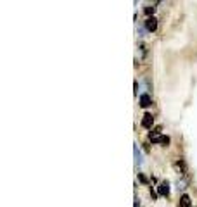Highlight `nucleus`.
<instances>
[{
    "label": "nucleus",
    "mask_w": 197,
    "mask_h": 207,
    "mask_svg": "<svg viewBox=\"0 0 197 207\" xmlns=\"http://www.w3.org/2000/svg\"><path fill=\"white\" fill-rule=\"evenodd\" d=\"M138 104H140V107H149L150 104H152V99H150V95L149 93H142L140 95V99H138Z\"/></svg>",
    "instance_id": "nucleus-3"
},
{
    "label": "nucleus",
    "mask_w": 197,
    "mask_h": 207,
    "mask_svg": "<svg viewBox=\"0 0 197 207\" xmlns=\"http://www.w3.org/2000/svg\"><path fill=\"white\" fill-rule=\"evenodd\" d=\"M159 2H161V0H159Z\"/></svg>",
    "instance_id": "nucleus-13"
},
{
    "label": "nucleus",
    "mask_w": 197,
    "mask_h": 207,
    "mask_svg": "<svg viewBox=\"0 0 197 207\" xmlns=\"http://www.w3.org/2000/svg\"><path fill=\"white\" fill-rule=\"evenodd\" d=\"M158 193L163 195V197H168V195H169V183H168V181H161V183H159Z\"/></svg>",
    "instance_id": "nucleus-4"
},
{
    "label": "nucleus",
    "mask_w": 197,
    "mask_h": 207,
    "mask_svg": "<svg viewBox=\"0 0 197 207\" xmlns=\"http://www.w3.org/2000/svg\"><path fill=\"white\" fill-rule=\"evenodd\" d=\"M178 168L185 173V162H183V161H178Z\"/></svg>",
    "instance_id": "nucleus-9"
},
{
    "label": "nucleus",
    "mask_w": 197,
    "mask_h": 207,
    "mask_svg": "<svg viewBox=\"0 0 197 207\" xmlns=\"http://www.w3.org/2000/svg\"><path fill=\"white\" fill-rule=\"evenodd\" d=\"M144 12H145V14H147L149 17H150V16H152V14L156 12V7H154V5H152V7H150V5H147V7L144 9Z\"/></svg>",
    "instance_id": "nucleus-8"
},
{
    "label": "nucleus",
    "mask_w": 197,
    "mask_h": 207,
    "mask_svg": "<svg viewBox=\"0 0 197 207\" xmlns=\"http://www.w3.org/2000/svg\"><path fill=\"white\" fill-rule=\"evenodd\" d=\"M135 2H137V0H135Z\"/></svg>",
    "instance_id": "nucleus-12"
},
{
    "label": "nucleus",
    "mask_w": 197,
    "mask_h": 207,
    "mask_svg": "<svg viewBox=\"0 0 197 207\" xmlns=\"http://www.w3.org/2000/svg\"><path fill=\"white\" fill-rule=\"evenodd\" d=\"M154 143H163V145H168L169 143V137H158V138H152Z\"/></svg>",
    "instance_id": "nucleus-7"
},
{
    "label": "nucleus",
    "mask_w": 197,
    "mask_h": 207,
    "mask_svg": "<svg viewBox=\"0 0 197 207\" xmlns=\"http://www.w3.org/2000/svg\"><path fill=\"white\" fill-rule=\"evenodd\" d=\"M133 150H135V164H137V166L144 164V157H142V152H140V148L135 145V148H133Z\"/></svg>",
    "instance_id": "nucleus-5"
},
{
    "label": "nucleus",
    "mask_w": 197,
    "mask_h": 207,
    "mask_svg": "<svg viewBox=\"0 0 197 207\" xmlns=\"http://www.w3.org/2000/svg\"><path fill=\"white\" fill-rule=\"evenodd\" d=\"M152 124H154V116L150 112H145L144 114V119H142V126L144 128H152Z\"/></svg>",
    "instance_id": "nucleus-2"
},
{
    "label": "nucleus",
    "mask_w": 197,
    "mask_h": 207,
    "mask_svg": "<svg viewBox=\"0 0 197 207\" xmlns=\"http://www.w3.org/2000/svg\"><path fill=\"white\" fill-rule=\"evenodd\" d=\"M138 179H140L142 183H147V178L144 176V174H138Z\"/></svg>",
    "instance_id": "nucleus-10"
},
{
    "label": "nucleus",
    "mask_w": 197,
    "mask_h": 207,
    "mask_svg": "<svg viewBox=\"0 0 197 207\" xmlns=\"http://www.w3.org/2000/svg\"><path fill=\"white\" fill-rule=\"evenodd\" d=\"M190 206H192V202H190V197H188V195H182L180 202H178V207H190Z\"/></svg>",
    "instance_id": "nucleus-6"
},
{
    "label": "nucleus",
    "mask_w": 197,
    "mask_h": 207,
    "mask_svg": "<svg viewBox=\"0 0 197 207\" xmlns=\"http://www.w3.org/2000/svg\"><path fill=\"white\" fill-rule=\"evenodd\" d=\"M145 28H147V31H156L158 30V19L154 17V16H150V17H147L145 19Z\"/></svg>",
    "instance_id": "nucleus-1"
},
{
    "label": "nucleus",
    "mask_w": 197,
    "mask_h": 207,
    "mask_svg": "<svg viewBox=\"0 0 197 207\" xmlns=\"http://www.w3.org/2000/svg\"><path fill=\"white\" fill-rule=\"evenodd\" d=\"M150 197H152V198L158 197V193H156V192H152V188H150Z\"/></svg>",
    "instance_id": "nucleus-11"
}]
</instances>
